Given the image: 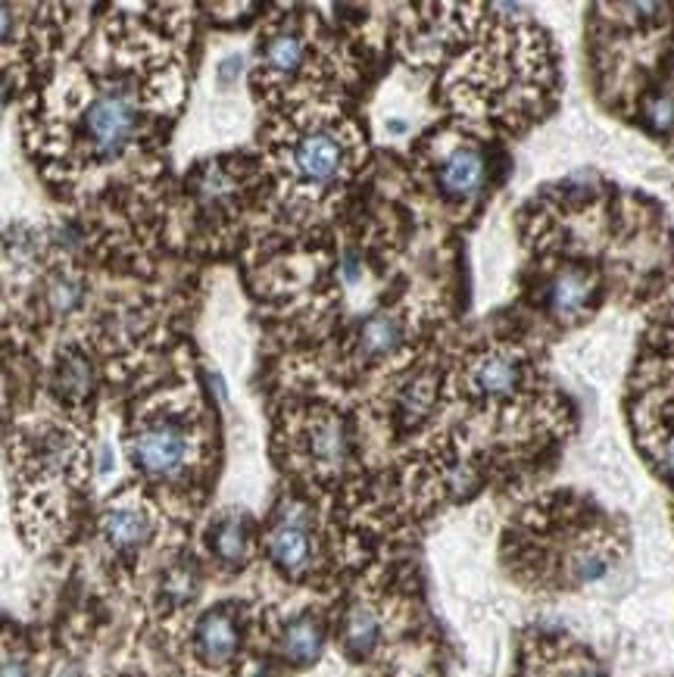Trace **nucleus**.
I'll return each instance as SVG.
<instances>
[{"mask_svg": "<svg viewBox=\"0 0 674 677\" xmlns=\"http://www.w3.org/2000/svg\"><path fill=\"white\" fill-rule=\"evenodd\" d=\"M138 128V100L128 88H110L91 103L85 132L97 157H117Z\"/></svg>", "mask_w": 674, "mask_h": 677, "instance_id": "obj_1", "label": "nucleus"}, {"mask_svg": "<svg viewBox=\"0 0 674 677\" xmlns=\"http://www.w3.org/2000/svg\"><path fill=\"white\" fill-rule=\"evenodd\" d=\"M266 550H269L272 565L284 575L301 578L309 571V565H313V534H309V518H306V509L301 503H284L281 506V513L275 515V525L269 528Z\"/></svg>", "mask_w": 674, "mask_h": 677, "instance_id": "obj_2", "label": "nucleus"}, {"mask_svg": "<svg viewBox=\"0 0 674 677\" xmlns=\"http://www.w3.org/2000/svg\"><path fill=\"white\" fill-rule=\"evenodd\" d=\"M191 456V441L179 424H147L138 438L132 441V459L140 471L154 475V478H169L179 475L185 468Z\"/></svg>", "mask_w": 674, "mask_h": 677, "instance_id": "obj_3", "label": "nucleus"}, {"mask_svg": "<svg viewBox=\"0 0 674 677\" xmlns=\"http://www.w3.org/2000/svg\"><path fill=\"white\" fill-rule=\"evenodd\" d=\"M347 160V147L341 135L328 132V128H316L309 135H303L297 150H294V169L303 182L309 185H328L341 175Z\"/></svg>", "mask_w": 674, "mask_h": 677, "instance_id": "obj_4", "label": "nucleus"}, {"mask_svg": "<svg viewBox=\"0 0 674 677\" xmlns=\"http://www.w3.org/2000/svg\"><path fill=\"white\" fill-rule=\"evenodd\" d=\"M194 643H197V653L200 658L212 665V668H222L229 665L237 647H241V631H237V621L229 608H212L200 618L197 633H194Z\"/></svg>", "mask_w": 674, "mask_h": 677, "instance_id": "obj_5", "label": "nucleus"}, {"mask_svg": "<svg viewBox=\"0 0 674 677\" xmlns=\"http://www.w3.org/2000/svg\"><path fill=\"white\" fill-rule=\"evenodd\" d=\"M438 182H441L443 194H450L456 200L475 197L488 182V163L478 150L456 147L438 169Z\"/></svg>", "mask_w": 674, "mask_h": 677, "instance_id": "obj_6", "label": "nucleus"}, {"mask_svg": "<svg viewBox=\"0 0 674 677\" xmlns=\"http://www.w3.org/2000/svg\"><path fill=\"white\" fill-rule=\"evenodd\" d=\"M471 387L481 397H512L522 387V362L506 350L485 353L471 369Z\"/></svg>", "mask_w": 674, "mask_h": 677, "instance_id": "obj_7", "label": "nucleus"}, {"mask_svg": "<svg viewBox=\"0 0 674 677\" xmlns=\"http://www.w3.org/2000/svg\"><path fill=\"white\" fill-rule=\"evenodd\" d=\"M100 528L117 550H138L154 534V521L140 506H110L100 518Z\"/></svg>", "mask_w": 674, "mask_h": 677, "instance_id": "obj_8", "label": "nucleus"}, {"mask_svg": "<svg viewBox=\"0 0 674 677\" xmlns=\"http://www.w3.org/2000/svg\"><path fill=\"white\" fill-rule=\"evenodd\" d=\"M306 450L313 456V463L322 468H338L347 459V431L341 419L322 416L309 424L306 431Z\"/></svg>", "mask_w": 674, "mask_h": 677, "instance_id": "obj_9", "label": "nucleus"}, {"mask_svg": "<svg viewBox=\"0 0 674 677\" xmlns=\"http://www.w3.org/2000/svg\"><path fill=\"white\" fill-rule=\"evenodd\" d=\"M322 647H326V633H322V625L309 615L303 618H294L284 633H281V653L291 665H313L319 655H322Z\"/></svg>", "mask_w": 674, "mask_h": 677, "instance_id": "obj_10", "label": "nucleus"}, {"mask_svg": "<svg viewBox=\"0 0 674 677\" xmlns=\"http://www.w3.org/2000/svg\"><path fill=\"white\" fill-rule=\"evenodd\" d=\"M590 294H593V284L587 279V272L565 269L550 284V306L556 309L559 316H575V312H581L584 306H587Z\"/></svg>", "mask_w": 674, "mask_h": 677, "instance_id": "obj_11", "label": "nucleus"}, {"mask_svg": "<svg viewBox=\"0 0 674 677\" xmlns=\"http://www.w3.org/2000/svg\"><path fill=\"white\" fill-rule=\"evenodd\" d=\"M247 550H250V534H247V521L241 515H229L212 528V553L219 562L237 568L247 559Z\"/></svg>", "mask_w": 674, "mask_h": 677, "instance_id": "obj_12", "label": "nucleus"}, {"mask_svg": "<svg viewBox=\"0 0 674 677\" xmlns=\"http://www.w3.org/2000/svg\"><path fill=\"white\" fill-rule=\"evenodd\" d=\"M400 341H403V325H400V319L388 316V312L372 316L359 331V347L369 356H388L400 347Z\"/></svg>", "mask_w": 674, "mask_h": 677, "instance_id": "obj_13", "label": "nucleus"}, {"mask_svg": "<svg viewBox=\"0 0 674 677\" xmlns=\"http://www.w3.org/2000/svg\"><path fill=\"white\" fill-rule=\"evenodd\" d=\"M378 633H381V621L369 606L350 608L347 621H344V647L353 655L372 653L375 643H378Z\"/></svg>", "mask_w": 674, "mask_h": 677, "instance_id": "obj_14", "label": "nucleus"}, {"mask_svg": "<svg viewBox=\"0 0 674 677\" xmlns=\"http://www.w3.org/2000/svg\"><path fill=\"white\" fill-rule=\"evenodd\" d=\"M303 53H306V47H303V38L301 35H294V32H279V35H272L266 47H262V63L269 66L272 72H294L297 66L303 63Z\"/></svg>", "mask_w": 674, "mask_h": 677, "instance_id": "obj_15", "label": "nucleus"}, {"mask_svg": "<svg viewBox=\"0 0 674 677\" xmlns=\"http://www.w3.org/2000/svg\"><path fill=\"white\" fill-rule=\"evenodd\" d=\"M609 553L600 550V546H584L581 553H575L572 562H568V571H572V578L578 581V584H593V581H600L605 571H609Z\"/></svg>", "mask_w": 674, "mask_h": 677, "instance_id": "obj_16", "label": "nucleus"}, {"mask_svg": "<svg viewBox=\"0 0 674 677\" xmlns=\"http://www.w3.org/2000/svg\"><path fill=\"white\" fill-rule=\"evenodd\" d=\"M82 300V284L70 275H53L47 281V304L53 312H70Z\"/></svg>", "mask_w": 674, "mask_h": 677, "instance_id": "obj_17", "label": "nucleus"}, {"mask_svg": "<svg viewBox=\"0 0 674 677\" xmlns=\"http://www.w3.org/2000/svg\"><path fill=\"white\" fill-rule=\"evenodd\" d=\"M60 387L72 394V397H85L88 387H91V369L85 359H70L63 369H60Z\"/></svg>", "mask_w": 674, "mask_h": 677, "instance_id": "obj_18", "label": "nucleus"}, {"mask_svg": "<svg viewBox=\"0 0 674 677\" xmlns=\"http://www.w3.org/2000/svg\"><path fill=\"white\" fill-rule=\"evenodd\" d=\"M647 116H650L652 128H659V132H669L674 125V94L672 91H662L650 97V103H647Z\"/></svg>", "mask_w": 674, "mask_h": 677, "instance_id": "obj_19", "label": "nucleus"}, {"mask_svg": "<svg viewBox=\"0 0 674 677\" xmlns=\"http://www.w3.org/2000/svg\"><path fill=\"white\" fill-rule=\"evenodd\" d=\"M0 677H28V668L20 658H3L0 662Z\"/></svg>", "mask_w": 674, "mask_h": 677, "instance_id": "obj_20", "label": "nucleus"}, {"mask_svg": "<svg viewBox=\"0 0 674 677\" xmlns=\"http://www.w3.org/2000/svg\"><path fill=\"white\" fill-rule=\"evenodd\" d=\"M7 32H10V7L0 3V38H3Z\"/></svg>", "mask_w": 674, "mask_h": 677, "instance_id": "obj_21", "label": "nucleus"}, {"mask_svg": "<svg viewBox=\"0 0 674 677\" xmlns=\"http://www.w3.org/2000/svg\"><path fill=\"white\" fill-rule=\"evenodd\" d=\"M53 677H82V672H78L75 665H63V668H60Z\"/></svg>", "mask_w": 674, "mask_h": 677, "instance_id": "obj_22", "label": "nucleus"}, {"mask_svg": "<svg viewBox=\"0 0 674 677\" xmlns=\"http://www.w3.org/2000/svg\"><path fill=\"white\" fill-rule=\"evenodd\" d=\"M568 677H600L597 672H590V668H581V672H572Z\"/></svg>", "mask_w": 674, "mask_h": 677, "instance_id": "obj_23", "label": "nucleus"}]
</instances>
